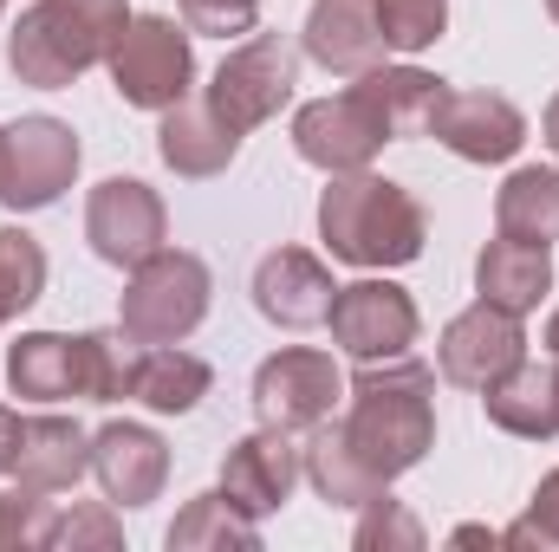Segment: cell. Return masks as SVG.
Segmentation results:
<instances>
[{"mask_svg": "<svg viewBox=\"0 0 559 552\" xmlns=\"http://www.w3.org/2000/svg\"><path fill=\"white\" fill-rule=\"evenodd\" d=\"M176 7H182V26L209 39H248L261 26V0H176Z\"/></svg>", "mask_w": 559, "mask_h": 552, "instance_id": "34", "label": "cell"}, {"mask_svg": "<svg viewBox=\"0 0 559 552\" xmlns=\"http://www.w3.org/2000/svg\"><path fill=\"white\" fill-rule=\"evenodd\" d=\"M306 481H312V494L325 501V507H365V501H378L391 481L352 448V435H345V422H319V429H306Z\"/></svg>", "mask_w": 559, "mask_h": 552, "instance_id": "22", "label": "cell"}, {"mask_svg": "<svg viewBox=\"0 0 559 552\" xmlns=\"http://www.w3.org/2000/svg\"><path fill=\"white\" fill-rule=\"evenodd\" d=\"M13 455H20V416L0 404V475L13 468Z\"/></svg>", "mask_w": 559, "mask_h": 552, "instance_id": "36", "label": "cell"}, {"mask_svg": "<svg viewBox=\"0 0 559 552\" xmlns=\"http://www.w3.org/2000/svg\"><path fill=\"white\" fill-rule=\"evenodd\" d=\"M92 475H98L105 501H118V507H150V501L163 494V481H169V448H163V435L143 429V422H105V429L92 435Z\"/></svg>", "mask_w": 559, "mask_h": 552, "instance_id": "14", "label": "cell"}, {"mask_svg": "<svg viewBox=\"0 0 559 552\" xmlns=\"http://www.w3.org/2000/svg\"><path fill=\"white\" fill-rule=\"evenodd\" d=\"M79 156H85V149L72 137V124H59V118H46V111L7 124V131H0V202H7L13 215L52 208V202L72 189Z\"/></svg>", "mask_w": 559, "mask_h": 552, "instance_id": "7", "label": "cell"}, {"mask_svg": "<svg viewBox=\"0 0 559 552\" xmlns=\"http://www.w3.org/2000/svg\"><path fill=\"white\" fill-rule=\"evenodd\" d=\"M501 547H514V552H559V468L534 488L527 514H521L514 527H501Z\"/></svg>", "mask_w": 559, "mask_h": 552, "instance_id": "33", "label": "cell"}, {"mask_svg": "<svg viewBox=\"0 0 559 552\" xmlns=\"http://www.w3.org/2000/svg\"><path fill=\"white\" fill-rule=\"evenodd\" d=\"M384 124L371 118V105L358 92H338V98H312L293 111V149L299 163L325 169V176H352V169H371V156L384 149Z\"/></svg>", "mask_w": 559, "mask_h": 552, "instance_id": "12", "label": "cell"}, {"mask_svg": "<svg viewBox=\"0 0 559 552\" xmlns=\"http://www.w3.org/2000/svg\"><path fill=\"white\" fill-rule=\"evenodd\" d=\"M371 7H378V33L391 52H423L449 26V0H371Z\"/></svg>", "mask_w": 559, "mask_h": 552, "instance_id": "30", "label": "cell"}, {"mask_svg": "<svg viewBox=\"0 0 559 552\" xmlns=\"http://www.w3.org/2000/svg\"><path fill=\"white\" fill-rule=\"evenodd\" d=\"M332 292H338V286L325 274V261L306 254V248H274V254L254 267V305H261V319H274L280 332H312V325H325Z\"/></svg>", "mask_w": 559, "mask_h": 552, "instance_id": "16", "label": "cell"}, {"mask_svg": "<svg viewBox=\"0 0 559 552\" xmlns=\"http://www.w3.org/2000/svg\"><path fill=\"white\" fill-rule=\"evenodd\" d=\"M0 325H7V319H0Z\"/></svg>", "mask_w": 559, "mask_h": 552, "instance_id": "42", "label": "cell"}, {"mask_svg": "<svg viewBox=\"0 0 559 552\" xmlns=\"http://www.w3.org/2000/svg\"><path fill=\"white\" fill-rule=\"evenodd\" d=\"M332 338L345 358L358 364H378V358H404L417 345V299L397 286V279H352L332 292V312H325Z\"/></svg>", "mask_w": 559, "mask_h": 552, "instance_id": "8", "label": "cell"}, {"mask_svg": "<svg viewBox=\"0 0 559 552\" xmlns=\"http://www.w3.org/2000/svg\"><path fill=\"white\" fill-rule=\"evenodd\" d=\"M46 494L20 488V494H0V552H26L46 540Z\"/></svg>", "mask_w": 559, "mask_h": 552, "instance_id": "35", "label": "cell"}, {"mask_svg": "<svg viewBox=\"0 0 559 552\" xmlns=\"http://www.w3.org/2000/svg\"><path fill=\"white\" fill-rule=\"evenodd\" d=\"M338 397H345V377L312 345H286V351H274L254 371V416L274 422V429H293V435L299 429H319Z\"/></svg>", "mask_w": 559, "mask_h": 552, "instance_id": "11", "label": "cell"}, {"mask_svg": "<svg viewBox=\"0 0 559 552\" xmlns=\"http://www.w3.org/2000/svg\"><path fill=\"white\" fill-rule=\"evenodd\" d=\"M449 540H455V547H501V533H495V527H455Z\"/></svg>", "mask_w": 559, "mask_h": 552, "instance_id": "37", "label": "cell"}, {"mask_svg": "<svg viewBox=\"0 0 559 552\" xmlns=\"http://www.w3.org/2000/svg\"><path fill=\"white\" fill-rule=\"evenodd\" d=\"M352 92L371 105V118L384 124L391 143L429 137V124H436V111H442V98H449V85H442L436 72H423V65H371V72H358Z\"/></svg>", "mask_w": 559, "mask_h": 552, "instance_id": "19", "label": "cell"}, {"mask_svg": "<svg viewBox=\"0 0 559 552\" xmlns=\"http://www.w3.org/2000/svg\"><path fill=\"white\" fill-rule=\"evenodd\" d=\"M429 137L455 149L462 163H508L527 143V118H521V105H508L495 92H449Z\"/></svg>", "mask_w": 559, "mask_h": 552, "instance_id": "15", "label": "cell"}, {"mask_svg": "<svg viewBox=\"0 0 559 552\" xmlns=\"http://www.w3.org/2000/svg\"><path fill=\"white\" fill-rule=\"evenodd\" d=\"M495 235H514V241H559V169H514L495 195Z\"/></svg>", "mask_w": 559, "mask_h": 552, "instance_id": "26", "label": "cell"}, {"mask_svg": "<svg viewBox=\"0 0 559 552\" xmlns=\"http://www.w3.org/2000/svg\"><path fill=\"white\" fill-rule=\"evenodd\" d=\"M299 85V52L280 39V33H248L209 79V111L228 124V131H261L267 118H280V105L293 98Z\"/></svg>", "mask_w": 559, "mask_h": 552, "instance_id": "6", "label": "cell"}, {"mask_svg": "<svg viewBox=\"0 0 559 552\" xmlns=\"http://www.w3.org/2000/svg\"><path fill=\"white\" fill-rule=\"evenodd\" d=\"M0 7H7V0H0Z\"/></svg>", "mask_w": 559, "mask_h": 552, "instance_id": "43", "label": "cell"}, {"mask_svg": "<svg viewBox=\"0 0 559 552\" xmlns=\"http://www.w3.org/2000/svg\"><path fill=\"white\" fill-rule=\"evenodd\" d=\"M554 384H559V371H554Z\"/></svg>", "mask_w": 559, "mask_h": 552, "instance_id": "41", "label": "cell"}, {"mask_svg": "<svg viewBox=\"0 0 559 552\" xmlns=\"http://www.w3.org/2000/svg\"><path fill=\"white\" fill-rule=\"evenodd\" d=\"M306 481V448L293 442V429L261 422L254 435H241L222 461V494L248 514V520H267L293 501V488Z\"/></svg>", "mask_w": 559, "mask_h": 552, "instance_id": "13", "label": "cell"}, {"mask_svg": "<svg viewBox=\"0 0 559 552\" xmlns=\"http://www.w3.org/2000/svg\"><path fill=\"white\" fill-rule=\"evenodd\" d=\"M547 143H554V156H559V92H554V105H547Z\"/></svg>", "mask_w": 559, "mask_h": 552, "instance_id": "38", "label": "cell"}, {"mask_svg": "<svg viewBox=\"0 0 559 552\" xmlns=\"http://www.w3.org/2000/svg\"><path fill=\"white\" fill-rule=\"evenodd\" d=\"M169 235V215H163V195L138 182V176H105L85 202V241L105 267H138L163 248Z\"/></svg>", "mask_w": 559, "mask_h": 552, "instance_id": "10", "label": "cell"}, {"mask_svg": "<svg viewBox=\"0 0 559 552\" xmlns=\"http://www.w3.org/2000/svg\"><path fill=\"white\" fill-rule=\"evenodd\" d=\"M521 358H527L521 319L501 312V305H488V299H475L468 312H455V319L442 325V338H436V371H442V384H455V391H488V384L508 377Z\"/></svg>", "mask_w": 559, "mask_h": 552, "instance_id": "9", "label": "cell"}, {"mask_svg": "<svg viewBox=\"0 0 559 552\" xmlns=\"http://www.w3.org/2000/svg\"><path fill=\"white\" fill-rule=\"evenodd\" d=\"M138 338L118 325V332H85L79 338V397H92V404H124V397H138Z\"/></svg>", "mask_w": 559, "mask_h": 552, "instance_id": "28", "label": "cell"}, {"mask_svg": "<svg viewBox=\"0 0 559 552\" xmlns=\"http://www.w3.org/2000/svg\"><path fill=\"white\" fill-rule=\"evenodd\" d=\"M319 241L345 267H365V274L384 267L391 274V267L423 261L429 221H423V202L404 182L352 169V176H332L325 195H319Z\"/></svg>", "mask_w": 559, "mask_h": 552, "instance_id": "1", "label": "cell"}, {"mask_svg": "<svg viewBox=\"0 0 559 552\" xmlns=\"http://www.w3.org/2000/svg\"><path fill=\"white\" fill-rule=\"evenodd\" d=\"M547 13H554V20H559V0H547Z\"/></svg>", "mask_w": 559, "mask_h": 552, "instance_id": "40", "label": "cell"}, {"mask_svg": "<svg viewBox=\"0 0 559 552\" xmlns=\"http://www.w3.org/2000/svg\"><path fill=\"white\" fill-rule=\"evenodd\" d=\"M299 46L312 65L338 72V79H358L371 65H384V33H378V7L371 0H312L306 26H299Z\"/></svg>", "mask_w": 559, "mask_h": 552, "instance_id": "17", "label": "cell"}, {"mask_svg": "<svg viewBox=\"0 0 559 552\" xmlns=\"http://www.w3.org/2000/svg\"><path fill=\"white\" fill-rule=\"evenodd\" d=\"M7 384L26 404H66L79 397V338L66 332H26L7 345Z\"/></svg>", "mask_w": 559, "mask_h": 552, "instance_id": "24", "label": "cell"}, {"mask_svg": "<svg viewBox=\"0 0 559 552\" xmlns=\"http://www.w3.org/2000/svg\"><path fill=\"white\" fill-rule=\"evenodd\" d=\"M209 384H215V371L182 345H150L138 364V404L156 416H189L209 397Z\"/></svg>", "mask_w": 559, "mask_h": 552, "instance_id": "27", "label": "cell"}, {"mask_svg": "<svg viewBox=\"0 0 559 552\" xmlns=\"http://www.w3.org/2000/svg\"><path fill=\"white\" fill-rule=\"evenodd\" d=\"M358 514H365V520H358V533H352V547H358V552H384V547L417 552L423 547V520L404 507V501H391V488H384L378 501H365Z\"/></svg>", "mask_w": 559, "mask_h": 552, "instance_id": "32", "label": "cell"}, {"mask_svg": "<svg viewBox=\"0 0 559 552\" xmlns=\"http://www.w3.org/2000/svg\"><path fill=\"white\" fill-rule=\"evenodd\" d=\"M46 292V248L26 228H0V319H20Z\"/></svg>", "mask_w": 559, "mask_h": 552, "instance_id": "29", "label": "cell"}, {"mask_svg": "<svg viewBox=\"0 0 559 552\" xmlns=\"http://www.w3.org/2000/svg\"><path fill=\"white\" fill-rule=\"evenodd\" d=\"M547 351H554V358H559V312H554V319H547Z\"/></svg>", "mask_w": 559, "mask_h": 552, "instance_id": "39", "label": "cell"}, {"mask_svg": "<svg viewBox=\"0 0 559 552\" xmlns=\"http://www.w3.org/2000/svg\"><path fill=\"white\" fill-rule=\"evenodd\" d=\"M209 292H215V279L202 267V254L156 248L150 261L131 267L118 325H124L138 345H182V338L209 319Z\"/></svg>", "mask_w": 559, "mask_h": 552, "instance_id": "4", "label": "cell"}, {"mask_svg": "<svg viewBox=\"0 0 559 552\" xmlns=\"http://www.w3.org/2000/svg\"><path fill=\"white\" fill-rule=\"evenodd\" d=\"M352 448L384 475H411L436 448V371L417 358H378L352 377V416H345Z\"/></svg>", "mask_w": 559, "mask_h": 552, "instance_id": "2", "label": "cell"}, {"mask_svg": "<svg viewBox=\"0 0 559 552\" xmlns=\"http://www.w3.org/2000/svg\"><path fill=\"white\" fill-rule=\"evenodd\" d=\"M156 156H163L176 176L209 182V176H222V169L241 156V131H228V124L209 111V98H182V105H169L163 124H156Z\"/></svg>", "mask_w": 559, "mask_h": 552, "instance_id": "20", "label": "cell"}, {"mask_svg": "<svg viewBox=\"0 0 559 552\" xmlns=\"http://www.w3.org/2000/svg\"><path fill=\"white\" fill-rule=\"evenodd\" d=\"M481 410L495 429H508V435H521V442H554L559 435V384L547 364H514L508 377H495L488 391H481Z\"/></svg>", "mask_w": 559, "mask_h": 552, "instance_id": "23", "label": "cell"}, {"mask_svg": "<svg viewBox=\"0 0 559 552\" xmlns=\"http://www.w3.org/2000/svg\"><path fill=\"white\" fill-rule=\"evenodd\" d=\"M475 292L514 319H527L547 292H554V254L540 241H514V235H495L481 254H475Z\"/></svg>", "mask_w": 559, "mask_h": 552, "instance_id": "21", "label": "cell"}, {"mask_svg": "<svg viewBox=\"0 0 559 552\" xmlns=\"http://www.w3.org/2000/svg\"><path fill=\"white\" fill-rule=\"evenodd\" d=\"M105 65H111V85L131 111H169L195 85L189 26H176L169 13H131V26H124V39L111 46Z\"/></svg>", "mask_w": 559, "mask_h": 552, "instance_id": "5", "label": "cell"}, {"mask_svg": "<svg viewBox=\"0 0 559 552\" xmlns=\"http://www.w3.org/2000/svg\"><path fill=\"white\" fill-rule=\"evenodd\" d=\"M163 547L169 552H254L261 547V520H248V514L215 488V494H195V501L169 520Z\"/></svg>", "mask_w": 559, "mask_h": 552, "instance_id": "25", "label": "cell"}, {"mask_svg": "<svg viewBox=\"0 0 559 552\" xmlns=\"http://www.w3.org/2000/svg\"><path fill=\"white\" fill-rule=\"evenodd\" d=\"M46 552H118L124 547V527L111 507H72V514H52L46 520Z\"/></svg>", "mask_w": 559, "mask_h": 552, "instance_id": "31", "label": "cell"}, {"mask_svg": "<svg viewBox=\"0 0 559 552\" xmlns=\"http://www.w3.org/2000/svg\"><path fill=\"white\" fill-rule=\"evenodd\" d=\"M124 26H131V0H33L7 33V65L20 85L66 92L72 79L111 59Z\"/></svg>", "mask_w": 559, "mask_h": 552, "instance_id": "3", "label": "cell"}, {"mask_svg": "<svg viewBox=\"0 0 559 552\" xmlns=\"http://www.w3.org/2000/svg\"><path fill=\"white\" fill-rule=\"evenodd\" d=\"M20 488L33 494H66L92 475V435L72 416H26L20 422V455H13Z\"/></svg>", "mask_w": 559, "mask_h": 552, "instance_id": "18", "label": "cell"}]
</instances>
